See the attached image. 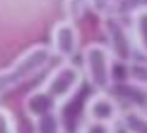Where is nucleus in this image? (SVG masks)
Segmentation results:
<instances>
[{"label": "nucleus", "mask_w": 147, "mask_h": 133, "mask_svg": "<svg viewBox=\"0 0 147 133\" xmlns=\"http://www.w3.org/2000/svg\"><path fill=\"white\" fill-rule=\"evenodd\" d=\"M80 133H117V131H115V126H111V124L86 122L80 128Z\"/></svg>", "instance_id": "nucleus-17"}, {"label": "nucleus", "mask_w": 147, "mask_h": 133, "mask_svg": "<svg viewBox=\"0 0 147 133\" xmlns=\"http://www.w3.org/2000/svg\"><path fill=\"white\" fill-rule=\"evenodd\" d=\"M147 6V0H115L113 2V8H111V15L115 17H120V19H132V15L140 11Z\"/></svg>", "instance_id": "nucleus-12"}, {"label": "nucleus", "mask_w": 147, "mask_h": 133, "mask_svg": "<svg viewBox=\"0 0 147 133\" xmlns=\"http://www.w3.org/2000/svg\"><path fill=\"white\" fill-rule=\"evenodd\" d=\"M109 93L119 101L122 110L134 108V110H147V88L134 84L130 80H119L115 82Z\"/></svg>", "instance_id": "nucleus-7"}, {"label": "nucleus", "mask_w": 147, "mask_h": 133, "mask_svg": "<svg viewBox=\"0 0 147 133\" xmlns=\"http://www.w3.org/2000/svg\"><path fill=\"white\" fill-rule=\"evenodd\" d=\"M115 59L105 44L92 42L82 49V72L96 91H109L115 84Z\"/></svg>", "instance_id": "nucleus-2"}, {"label": "nucleus", "mask_w": 147, "mask_h": 133, "mask_svg": "<svg viewBox=\"0 0 147 133\" xmlns=\"http://www.w3.org/2000/svg\"><path fill=\"white\" fill-rule=\"evenodd\" d=\"M90 8V0H63V11L69 21L76 23L84 17L86 10Z\"/></svg>", "instance_id": "nucleus-14"}, {"label": "nucleus", "mask_w": 147, "mask_h": 133, "mask_svg": "<svg viewBox=\"0 0 147 133\" xmlns=\"http://www.w3.org/2000/svg\"><path fill=\"white\" fill-rule=\"evenodd\" d=\"M34 133H63V122H61L59 110L50 112L46 116L34 120Z\"/></svg>", "instance_id": "nucleus-11"}, {"label": "nucleus", "mask_w": 147, "mask_h": 133, "mask_svg": "<svg viewBox=\"0 0 147 133\" xmlns=\"http://www.w3.org/2000/svg\"><path fill=\"white\" fill-rule=\"evenodd\" d=\"M115 0H90V10L99 17H105L111 13V8H113Z\"/></svg>", "instance_id": "nucleus-16"}, {"label": "nucleus", "mask_w": 147, "mask_h": 133, "mask_svg": "<svg viewBox=\"0 0 147 133\" xmlns=\"http://www.w3.org/2000/svg\"><path fill=\"white\" fill-rule=\"evenodd\" d=\"M54 51L46 44H34L19 55L8 69L0 70V97L10 90L31 80L48 67Z\"/></svg>", "instance_id": "nucleus-1"}, {"label": "nucleus", "mask_w": 147, "mask_h": 133, "mask_svg": "<svg viewBox=\"0 0 147 133\" xmlns=\"http://www.w3.org/2000/svg\"><path fill=\"white\" fill-rule=\"evenodd\" d=\"M82 80H84V72L80 67L75 65L73 61H63L46 76L40 88L61 106L78 91Z\"/></svg>", "instance_id": "nucleus-4"}, {"label": "nucleus", "mask_w": 147, "mask_h": 133, "mask_svg": "<svg viewBox=\"0 0 147 133\" xmlns=\"http://www.w3.org/2000/svg\"><path fill=\"white\" fill-rule=\"evenodd\" d=\"M50 48L63 61H73L75 55L80 49V31L76 23L69 19H61L54 25L52 29V44Z\"/></svg>", "instance_id": "nucleus-5"}, {"label": "nucleus", "mask_w": 147, "mask_h": 133, "mask_svg": "<svg viewBox=\"0 0 147 133\" xmlns=\"http://www.w3.org/2000/svg\"><path fill=\"white\" fill-rule=\"evenodd\" d=\"M120 126L126 133H147V110H134V108L122 110Z\"/></svg>", "instance_id": "nucleus-10"}, {"label": "nucleus", "mask_w": 147, "mask_h": 133, "mask_svg": "<svg viewBox=\"0 0 147 133\" xmlns=\"http://www.w3.org/2000/svg\"><path fill=\"white\" fill-rule=\"evenodd\" d=\"M126 80L147 88V59H134L130 65H126Z\"/></svg>", "instance_id": "nucleus-13"}, {"label": "nucleus", "mask_w": 147, "mask_h": 133, "mask_svg": "<svg viewBox=\"0 0 147 133\" xmlns=\"http://www.w3.org/2000/svg\"><path fill=\"white\" fill-rule=\"evenodd\" d=\"M120 114H122V106L109 91H96L84 106L86 122L115 126L117 122H120Z\"/></svg>", "instance_id": "nucleus-6"}, {"label": "nucleus", "mask_w": 147, "mask_h": 133, "mask_svg": "<svg viewBox=\"0 0 147 133\" xmlns=\"http://www.w3.org/2000/svg\"><path fill=\"white\" fill-rule=\"evenodd\" d=\"M55 110H59V105L42 88L33 90L27 95V99H25V112H27V116L33 122L38 120V118L46 116V114H50V112H55Z\"/></svg>", "instance_id": "nucleus-8"}, {"label": "nucleus", "mask_w": 147, "mask_h": 133, "mask_svg": "<svg viewBox=\"0 0 147 133\" xmlns=\"http://www.w3.org/2000/svg\"><path fill=\"white\" fill-rule=\"evenodd\" d=\"M0 133H17L16 118L6 106H0Z\"/></svg>", "instance_id": "nucleus-15"}, {"label": "nucleus", "mask_w": 147, "mask_h": 133, "mask_svg": "<svg viewBox=\"0 0 147 133\" xmlns=\"http://www.w3.org/2000/svg\"><path fill=\"white\" fill-rule=\"evenodd\" d=\"M101 31L105 34V46L109 48L115 63L130 65L136 59V42L132 29L124 23V19L115 15L101 17Z\"/></svg>", "instance_id": "nucleus-3"}, {"label": "nucleus", "mask_w": 147, "mask_h": 133, "mask_svg": "<svg viewBox=\"0 0 147 133\" xmlns=\"http://www.w3.org/2000/svg\"><path fill=\"white\" fill-rule=\"evenodd\" d=\"M130 29L134 34L136 49L147 59V6H143L140 11H136L130 19Z\"/></svg>", "instance_id": "nucleus-9"}]
</instances>
